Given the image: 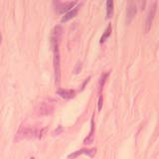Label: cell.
Returning a JSON list of instances; mask_svg holds the SVG:
<instances>
[{
  "label": "cell",
  "instance_id": "6da1fadb",
  "mask_svg": "<svg viewBox=\"0 0 159 159\" xmlns=\"http://www.w3.org/2000/svg\"><path fill=\"white\" fill-rule=\"evenodd\" d=\"M38 134L37 130L35 128L31 127V126H20V128L18 129V131L16 133V138L15 140L19 141L22 140V139H27V138H32L35 137Z\"/></svg>",
  "mask_w": 159,
  "mask_h": 159
},
{
  "label": "cell",
  "instance_id": "7a4b0ae2",
  "mask_svg": "<svg viewBox=\"0 0 159 159\" xmlns=\"http://www.w3.org/2000/svg\"><path fill=\"white\" fill-rule=\"evenodd\" d=\"M54 51V69H55V77H56V83H60L61 79V67H60V52L58 46L53 47Z\"/></svg>",
  "mask_w": 159,
  "mask_h": 159
},
{
  "label": "cell",
  "instance_id": "3957f363",
  "mask_svg": "<svg viewBox=\"0 0 159 159\" xmlns=\"http://www.w3.org/2000/svg\"><path fill=\"white\" fill-rule=\"evenodd\" d=\"M63 27L61 25H57V26H55L54 29L52 30V33H51V45H52V48L53 47H56L59 45V42L60 40H61L62 36H63Z\"/></svg>",
  "mask_w": 159,
  "mask_h": 159
},
{
  "label": "cell",
  "instance_id": "277c9868",
  "mask_svg": "<svg viewBox=\"0 0 159 159\" xmlns=\"http://www.w3.org/2000/svg\"><path fill=\"white\" fill-rule=\"evenodd\" d=\"M54 103L51 102H42L37 107V113L39 116H48L54 111Z\"/></svg>",
  "mask_w": 159,
  "mask_h": 159
},
{
  "label": "cell",
  "instance_id": "5b68a950",
  "mask_svg": "<svg viewBox=\"0 0 159 159\" xmlns=\"http://www.w3.org/2000/svg\"><path fill=\"white\" fill-rule=\"evenodd\" d=\"M156 6H157V3L152 2L150 7H149L147 17H146V21H145V32L146 33L149 32V30H150V28H151L153 19H154V16H155V13H156Z\"/></svg>",
  "mask_w": 159,
  "mask_h": 159
},
{
  "label": "cell",
  "instance_id": "8992f818",
  "mask_svg": "<svg viewBox=\"0 0 159 159\" xmlns=\"http://www.w3.org/2000/svg\"><path fill=\"white\" fill-rule=\"evenodd\" d=\"M54 4H57L56 6V11L58 13H65V12H69L70 10H72V8H74L75 5L77 4L76 1H71V2H60V1H56L54 2Z\"/></svg>",
  "mask_w": 159,
  "mask_h": 159
},
{
  "label": "cell",
  "instance_id": "52a82bcc",
  "mask_svg": "<svg viewBox=\"0 0 159 159\" xmlns=\"http://www.w3.org/2000/svg\"><path fill=\"white\" fill-rule=\"evenodd\" d=\"M137 11V6L135 2L130 1L127 4V9H126V23L129 24L131 22V20L133 19V17L135 16Z\"/></svg>",
  "mask_w": 159,
  "mask_h": 159
},
{
  "label": "cell",
  "instance_id": "ba28073f",
  "mask_svg": "<svg viewBox=\"0 0 159 159\" xmlns=\"http://www.w3.org/2000/svg\"><path fill=\"white\" fill-rule=\"evenodd\" d=\"M97 152V149L96 148H92V149H80V150L74 152L72 154H70L69 155V158H76L78 157L80 154H87V155L93 157L94 154Z\"/></svg>",
  "mask_w": 159,
  "mask_h": 159
},
{
  "label": "cell",
  "instance_id": "9c48e42d",
  "mask_svg": "<svg viewBox=\"0 0 159 159\" xmlns=\"http://www.w3.org/2000/svg\"><path fill=\"white\" fill-rule=\"evenodd\" d=\"M57 93L63 98H72L75 97V91L74 89H60L57 91Z\"/></svg>",
  "mask_w": 159,
  "mask_h": 159
},
{
  "label": "cell",
  "instance_id": "30bf717a",
  "mask_svg": "<svg viewBox=\"0 0 159 159\" xmlns=\"http://www.w3.org/2000/svg\"><path fill=\"white\" fill-rule=\"evenodd\" d=\"M79 9H80V6H76V7H74V9L70 10L69 12H67L62 17V22H66V21H68V20L74 18L75 16H77V14L79 12Z\"/></svg>",
  "mask_w": 159,
  "mask_h": 159
},
{
  "label": "cell",
  "instance_id": "8fae6325",
  "mask_svg": "<svg viewBox=\"0 0 159 159\" xmlns=\"http://www.w3.org/2000/svg\"><path fill=\"white\" fill-rule=\"evenodd\" d=\"M93 133H94V123H93V119L92 120V129H91V132L88 135V137L84 140V144H89L92 143L93 140Z\"/></svg>",
  "mask_w": 159,
  "mask_h": 159
},
{
  "label": "cell",
  "instance_id": "7c38bea8",
  "mask_svg": "<svg viewBox=\"0 0 159 159\" xmlns=\"http://www.w3.org/2000/svg\"><path fill=\"white\" fill-rule=\"evenodd\" d=\"M111 30H112V27H111V24H108V26L107 28L104 30V32L102 34V36L101 38V43H103L106 40L111 36Z\"/></svg>",
  "mask_w": 159,
  "mask_h": 159
},
{
  "label": "cell",
  "instance_id": "4fadbf2b",
  "mask_svg": "<svg viewBox=\"0 0 159 159\" xmlns=\"http://www.w3.org/2000/svg\"><path fill=\"white\" fill-rule=\"evenodd\" d=\"M113 13V2L111 0L107 1V18H111Z\"/></svg>",
  "mask_w": 159,
  "mask_h": 159
},
{
  "label": "cell",
  "instance_id": "5bb4252c",
  "mask_svg": "<svg viewBox=\"0 0 159 159\" xmlns=\"http://www.w3.org/2000/svg\"><path fill=\"white\" fill-rule=\"evenodd\" d=\"M107 76H108V74H104V75H102V77L101 78V81H99V89H101V92H102V89L103 87L104 82H106Z\"/></svg>",
  "mask_w": 159,
  "mask_h": 159
},
{
  "label": "cell",
  "instance_id": "9a60e30c",
  "mask_svg": "<svg viewBox=\"0 0 159 159\" xmlns=\"http://www.w3.org/2000/svg\"><path fill=\"white\" fill-rule=\"evenodd\" d=\"M81 70H82V64H81V63H78V64H77V66H76V68L74 69V73H75V74H79Z\"/></svg>",
  "mask_w": 159,
  "mask_h": 159
},
{
  "label": "cell",
  "instance_id": "2e32d148",
  "mask_svg": "<svg viewBox=\"0 0 159 159\" xmlns=\"http://www.w3.org/2000/svg\"><path fill=\"white\" fill-rule=\"evenodd\" d=\"M102 107V93H99V97H98V111H101Z\"/></svg>",
  "mask_w": 159,
  "mask_h": 159
},
{
  "label": "cell",
  "instance_id": "e0dca14e",
  "mask_svg": "<svg viewBox=\"0 0 159 159\" xmlns=\"http://www.w3.org/2000/svg\"><path fill=\"white\" fill-rule=\"evenodd\" d=\"M30 159H35V158H34V157H31V158H30Z\"/></svg>",
  "mask_w": 159,
  "mask_h": 159
}]
</instances>
